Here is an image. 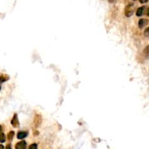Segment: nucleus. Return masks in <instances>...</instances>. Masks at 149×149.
I'll use <instances>...</instances> for the list:
<instances>
[{
    "label": "nucleus",
    "instance_id": "8",
    "mask_svg": "<svg viewBox=\"0 0 149 149\" xmlns=\"http://www.w3.org/2000/svg\"><path fill=\"white\" fill-rule=\"evenodd\" d=\"M143 54H144L146 58L149 59V45L146 46L144 50H143Z\"/></svg>",
    "mask_w": 149,
    "mask_h": 149
},
{
    "label": "nucleus",
    "instance_id": "11",
    "mask_svg": "<svg viewBox=\"0 0 149 149\" xmlns=\"http://www.w3.org/2000/svg\"><path fill=\"white\" fill-rule=\"evenodd\" d=\"M5 141V135L4 133H0V143H4Z\"/></svg>",
    "mask_w": 149,
    "mask_h": 149
},
{
    "label": "nucleus",
    "instance_id": "20",
    "mask_svg": "<svg viewBox=\"0 0 149 149\" xmlns=\"http://www.w3.org/2000/svg\"><path fill=\"white\" fill-rule=\"evenodd\" d=\"M0 89H1V86H0Z\"/></svg>",
    "mask_w": 149,
    "mask_h": 149
},
{
    "label": "nucleus",
    "instance_id": "18",
    "mask_svg": "<svg viewBox=\"0 0 149 149\" xmlns=\"http://www.w3.org/2000/svg\"><path fill=\"white\" fill-rule=\"evenodd\" d=\"M0 149H4V146L2 145H0Z\"/></svg>",
    "mask_w": 149,
    "mask_h": 149
},
{
    "label": "nucleus",
    "instance_id": "1",
    "mask_svg": "<svg viewBox=\"0 0 149 149\" xmlns=\"http://www.w3.org/2000/svg\"><path fill=\"white\" fill-rule=\"evenodd\" d=\"M134 11H135V5L134 4L130 3L126 6L125 10H124V13L127 17H131L133 15Z\"/></svg>",
    "mask_w": 149,
    "mask_h": 149
},
{
    "label": "nucleus",
    "instance_id": "14",
    "mask_svg": "<svg viewBox=\"0 0 149 149\" xmlns=\"http://www.w3.org/2000/svg\"><path fill=\"white\" fill-rule=\"evenodd\" d=\"M139 2H140L141 4H145V3H147V2H148V0H139Z\"/></svg>",
    "mask_w": 149,
    "mask_h": 149
},
{
    "label": "nucleus",
    "instance_id": "10",
    "mask_svg": "<svg viewBox=\"0 0 149 149\" xmlns=\"http://www.w3.org/2000/svg\"><path fill=\"white\" fill-rule=\"evenodd\" d=\"M14 135H15L14 132H13V131H11V132H10L9 133H8V135H7V139H8V140H13V137H14Z\"/></svg>",
    "mask_w": 149,
    "mask_h": 149
},
{
    "label": "nucleus",
    "instance_id": "19",
    "mask_svg": "<svg viewBox=\"0 0 149 149\" xmlns=\"http://www.w3.org/2000/svg\"><path fill=\"white\" fill-rule=\"evenodd\" d=\"M1 132H2V127L0 126V133H1Z\"/></svg>",
    "mask_w": 149,
    "mask_h": 149
},
{
    "label": "nucleus",
    "instance_id": "4",
    "mask_svg": "<svg viewBox=\"0 0 149 149\" xmlns=\"http://www.w3.org/2000/svg\"><path fill=\"white\" fill-rule=\"evenodd\" d=\"M148 24V20L146 18H142L140 19L139 21H138V27L139 28L142 29L145 27L146 25H147Z\"/></svg>",
    "mask_w": 149,
    "mask_h": 149
},
{
    "label": "nucleus",
    "instance_id": "5",
    "mask_svg": "<svg viewBox=\"0 0 149 149\" xmlns=\"http://www.w3.org/2000/svg\"><path fill=\"white\" fill-rule=\"evenodd\" d=\"M41 121H42V118H41V116H39V115H37L35 116V120H34V124L36 127H38L39 124H41Z\"/></svg>",
    "mask_w": 149,
    "mask_h": 149
},
{
    "label": "nucleus",
    "instance_id": "17",
    "mask_svg": "<svg viewBox=\"0 0 149 149\" xmlns=\"http://www.w3.org/2000/svg\"><path fill=\"white\" fill-rule=\"evenodd\" d=\"M146 14H147V16H149V7L148 8V10H147V13H146Z\"/></svg>",
    "mask_w": 149,
    "mask_h": 149
},
{
    "label": "nucleus",
    "instance_id": "12",
    "mask_svg": "<svg viewBox=\"0 0 149 149\" xmlns=\"http://www.w3.org/2000/svg\"><path fill=\"white\" fill-rule=\"evenodd\" d=\"M144 36L147 37H149V27H147V28L145 29Z\"/></svg>",
    "mask_w": 149,
    "mask_h": 149
},
{
    "label": "nucleus",
    "instance_id": "3",
    "mask_svg": "<svg viewBox=\"0 0 149 149\" xmlns=\"http://www.w3.org/2000/svg\"><path fill=\"white\" fill-rule=\"evenodd\" d=\"M27 143L25 141H20L16 145V149H26Z\"/></svg>",
    "mask_w": 149,
    "mask_h": 149
},
{
    "label": "nucleus",
    "instance_id": "13",
    "mask_svg": "<svg viewBox=\"0 0 149 149\" xmlns=\"http://www.w3.org/2000/svg\"><path fill=\"white\" fill-rule=\"evenodd\" d=\"M29 149H37V145L36 143H33L29 147Z\"/></svg>",
    "mask_w": 149,
    "mask_h": 149
},
{
    "label": "nucleus",
    "instance_id": "16",
    "mask_svg": "<svg viewBox=\"0 0 149 149\" xmlns=\"http://www.w3.org/2000/svg\"><path fill=\"white\" fill-rule=\"evenodd\" d=\"M5 149H12V147H11V145L10 144H7L6 146V148Z\"/></svg>",
    "mask_w": 149,
    "mask_h": 149
},
{
    "label": "nucleus",
    "instance_id": "2",
    "mask_svg": "<svg viewBox=\"0 0 149 149\" xmlns=\"http://www.w3.org/2000/svg\"><path fill=\"white\" fill-rule=\"evenodd\" d=\"M11 124H12V125H13L14 127H19V121H18V119L17 114H15L14 116H13V118H12Z\"/></svg>",
    "mask_w": 149,
    "mask_h": 149
},
{
    "label": "nucleus",
    "instance_id": "9",
    "mask_svg": "<svg viewBox=\"0 0 149 149\" xmlns=\"http://www.w3.org/2000/svg\"><path fill=\"white\" fill-rule=\"evenodd\" d=\"M8 79H9V77L7 75H3V76L0 77V83H3V82L7 81Z\"/></svg>",
    "mask_w": 149,
    "mask_h": 149
},
{
    "label": "nucleus",
    "instance_id": "7",
    "mask_svg": "<svg viewBox=\"0 0 149 149\" xmlns=\"http://www.w3.org/2000/svg\"><path fill=\"white\" fill-rule=\"evenodd\" d=\"M144 10H145V7L144 6L140 7L138 8V9L137 10V11H136V16H138V17H140V16H141L143 14Z\"/></svg>",
    "mask_w": 149,
    "mask_h": 149
},
{
    "label": "nucleus",
    "instance_id": "6",
    "mask_svg": "<svg viewBox=\"0 0 149 149\" xmlns=\"http://www.w3.org/2000/svg\"><path fill=\"white\" fill-rule=\"evenodd\" d=\"M27 135H28V133H27V132H19L17 135V137H18V139H20V140H21V139H24V138H25Z\"/></svg>",
    "mask_w": 149,
    "mask_h": 149
},
{
    "label": "nucleus",
    "instance_id": "15",
    "mask_svg": "<svg viewBox=\"0 0 149 149\" xmlns=\"http://www.w3.org/2000/svg\"><path fill=\"white\" fill-rule=\"evenodd\" d=\"M107 1H108L109 2H110V3H115V2H117V1H118V0H107Z\"/></svg>",
    "mask_w": 149,
    "mask_h": 149
}]
</instances>
